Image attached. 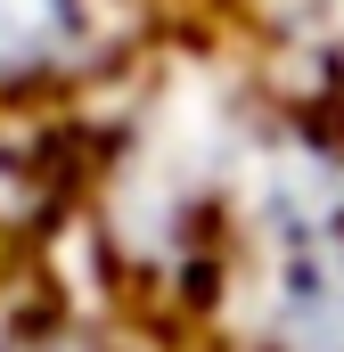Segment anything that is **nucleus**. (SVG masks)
<instances>
[{
  "label": "nucleus",
  "instance_id": "f257e3e1",
  "mask_svg": "<svg viewBox=\"0 0 344 352\" xmlns=\"http://www.w3.org/2000/svg\"><path fill=\"white\" fill-rule=\"evenodd\" d=\"M180 352H344V107L270 98Z\"/></svg>",
  "mask_w": 344,
  "mask_h": 352
},
{
  "label": "nucleus",
  "instance_id": "f03ea898",
  "mask_svg": "<svg viewBox=\"0 0 344 352\" xmlns=\"http://www.w3.org/2000/svg\"><path fill=\"white\" fill-rule=\"evenodd\" d=\"M172 0H0V107L83 115L172 41Z\"/></svg>",
  "mask_w": 344,
  "mask_h": 352
},
{
  "label": "nucleus",
  "instance_id": "7ed1b4c3",
  "mask_svg": "<svg viewBox=\"0 0 344 352\" xmlns=\"http://www.w3.org/2000/svg\"><path fill=\"white\" fill-rule=\"evenodd\" d=\"M238 50L295 98H344V0H230Z\"/></svg>",
  "mask_w": 344,
  "mask_h": 352
},
{
  "label": "nucleus",
  "instance_id": "20e7f679",
  "mask_svg": "<svg viewBox=\"0 0 344 352\" xmlns=\"http://www.w3.org/2000/svg\"><path fill=\"white\" fill-rule=\"evenodd\" d=\"M0 352H180L172 336L140 328L131 311H74V303H33L0 328Z\"/></svg>",
  "mask_w": 344,
  "mask_h": 352
},
{
  "label": "nucleus",
  "instance_id": "39448f33",
  "mask_svg": "<svg viewBox=\"0 0 344 352\" xmlns=\"http://www.w3.org/2000/svg\"><path fill=\"white\" fill-rule=\"evenodd\" d=\"M336 107H344V98H336Z\"/></svg>",
  "mask_w": 344,
  "mask_h": 352
}]
</instances>
